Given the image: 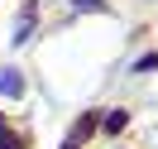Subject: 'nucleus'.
<instances>
[{
    "instance_id": "nucleus-2",
    "label": "nucleus",
    "mask_w": 158,
    "mask_h": 149,
    "mask_svg": "<svg viewBox=\"0 0 158 149\" xmlns=\"http://www.w3.org/2000/svg\"><path fill=\"white\" fill-rule=\"evenodd\" d=\"M0 91H19V77L15 72H0Z\"/></svg>"
},
{
    "instance_id": "nucleus-1",
    "label": "nucleus",
    "mask_w": 158,
    "mask_h": 149,
    "mask_svg": "<svg viewBox=\"0 0 158 149\" xmlns=\"http://www.w3.org/2000/svg\"><path fill=\"white\" fill-rule=\"evenodd\" d=\"M106 130H110V135H120V130H125V111H110V116H106Z\"/></svg>"
}]
</instances>
